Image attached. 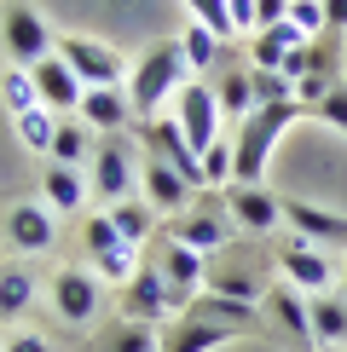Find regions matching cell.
<instances>
[{
  "label": "cell",
  "instance_id": "cell-32",
  "mask_svg": "<svg viewBox=\"0 0 347 352\" xmlns=\"http://www.w3.org/2000/svg\"><path fill=\"white\" fill-rule=\"evenodd\" d=\"M231 162H238V151H231V139H214L209 151H202V179H209V190L231 185Z\"/></svg>",
  "mask_w": 347,
  "mask_h": 352
},
{
  "label": "cell",
  "instance_id": "cell-3",
  "mask_svg": "<svg viewBox=\"0 0 347 352\" xmlns=\"http://www.w3.org/2000/svg\"><path fill=\"white\" fill-rule=\"evenodd\" d=\"M168 237L185 243V248H197V254H220V248H231V208H226V197L220 190H197L191 208L168 219Z\"/></svg>",
  "mask_w": 347,
  "mask_h": 352
},
{
  "label": "cell",
  "instance_id": "cell-18",
  "mask_svg": "<svg viewBox=\"0 0 347 352\" xmlns=\"http://www.w3.org/2000/svg\"><path fill=\"white\" fill-rule=\"evenodd\" d=\"M226 208H231V219H238L243 231H272V226L284 219V202L272 197L266 185H231Z\"/></svg>",
  "mask_w": 347,
  "mask_h": 352
},
{
  "label": "cell",
  "instance_id": "cell-7",
  "mask_svg": "<svg viewBox=\"0 0 347 352\" xmlns=\"http://www.w3.org/2000/svg\"><path fill=\"white\" fill-rule=\"evenodd\" d=\"M0 47H6V58L12 64H41V58H52V29H47V18H41L35 6H23V0H12L6 6V18H0Z\"/></svg>",
  "mask_w": 347,
  "mask_h": 352
},
{
  "label": "cell",
  "instance_id": "cell-33",
  "mask_svg": "<svg viewBox=\"0 0 347 352\" xmlns=\"http://www.w3.org/2000/svg\"><path fill=\"white\" fill-rule=\"evenodd\" d=\"M289 23L301 29V41H318V35H330L324 0H289Z\"/></svg>",
  "mask_w": 347,
  "mask_h": 352
},
{
  "label": "cell",
  "instance_id": "cell-23",
  "mask_svg": "<svg viewBox=\"0 0 347 352\" xmlns=\"http://www.w3.org/2000/svg\"><path fill=\"white\" fill-rule=\"evenodd\" d=\"M52 162L58 168H81V162H93V127L81 122H70V116H58V139H52Z\"/></svg>",
  "mask_w": 347,
  "mask_h": 352
},
{
  "label": "cell",
  "instance_id": "cell-34",
  "mask_svg": "<svg viewBox=\"0 0 347 352\" xmlns=\"http://www.w3.org/2000/svg\"><path fill=\"white\" fill-rule=\"evenodd\" d=\"M110 352H156L151 324H122V329H116V341H110Z\"/></svg>",
  "mask_w": 347,
  "mask_h": 352
},
{
  "label": "cell",
  "instance_id": "cell-14",
  "mask_svg": "<svg viewBox=\"0 0 347 352\" xmlns=\"http://www.w3.org/2000/svg\"><path fill=\"white\" fill-rule=\"evenodd\" d=\"M139 197L151 202V208L162 214V219H174V214H185V208H191V197H197V190L185 185L168 162H151V156H145V162H139Z\"/></svg>",
  "mask_w": 347,
  "mask_h": 352
},
{
  "label": "cell",
  "instance_id": "cell-39",
  "mask_svg": "<svg viewBox=\"0 0 347 352\" xmlns=\"http://www.w3.org/2000/svg\"><path fill=\"white\" fill-rule=\"evenodd\" d=\"M324 18H330V29L341 35V29H347V0H324Z\"/></svg>",
  "mask_w": 347,
  "mask_h": 352
},
{
  "label": "cell",
  "instance_id": "cell-12",
  "mask_svg": "<svg viewBox=\"0 0 347 352\" xmlns=\"http://www.w3.org/2000/svg\"><path fill=\"white\" fill-rule=\"evenodd\" d=\"M29 76H35V93H41V104H47L52 116H70V110H81V93H87V81L76 76V69L64 64V58H41V64H29Z\"/></svg>",
  "mask_w": 347,
  "mask_h": 352
},
{
  "label": "cell",
  "instance_id": "cell-31",
  "mask_svg": "<svg viewBox=\"0 0 347 352\" xmlns=\"http://www.w3.org/2000/svg\"><path fill=\"white\" fill-rule=\"evenodd\" d=\"M249 81H255V104H289V98H295V81H289L284 69H249Z\"/></svg>",
  "mask_w": 347,
  "mask_h": 352
},
{
  "label": "cell",
  "instance_id": "cell-20",
  "mask_svg": "<svg viewBox=\"0 0 347 352\" xmlns=\"http://www.w3.org/2000/svg\"><path fill=\"white\" fill-rule=\"evenodd\" d=\"M295 47H307V41H301V29L289 23V18L278 29H260L255 47H249V69H284V58L295 52Z\"/></svg>",
  "mask_w": 347,
  "mask_h": 352
},
{
  "label": "cell",
  "instance_id": "cell-6",
  "mask_svg": "<svg viewBox=\"0 0 347 352\" xmlns=\"http://www.w3.org/2000/svg\"><path fill=\"white\" fill-rule=\"evenodd\" d=\"M52 52L64 58L87 87H122L127 69H134V64H122V52H116V47H105V41H93V35H58Z\"/></svg>",
  "mask_w": 347,
  "mask_h": 352
},
{
  "label": "cell",
  "instance_id": "cell-16",
  "mask_svg": "<svg viewBox=\"0 0 347 352\" xmlns=\"http://www.w3.org/2000/svg\"><path fill=\"white\" fill-rule=\"evenodd\" d=\"M162 312H168L162 266H139L134 283H122V318H127V324H156Z\"/></svg>",
  "mask_w": 347,
  "mask_h": 352
},
{
  "label": "cell",
  "instance_id": "cell-10",
  "mask_svg": "<svg viewBox=\"0 0 347 352\" xmlns=\"http://www.w3.org/2000/svg\"><path fill=\"white\" fill-rule=\"evenodd\" d=\"M266 318L284 329V341L295 346V352H318L313 312H307V300H301L295 283H272V289H266V300H260V324H266Z\"/></svg>",
  "mask_w": 347,
  "mask_h": 352
},
{
  "label": "cell",
  "instance_id": "cell-8",
  "mask_svg": "<svg viewBox=\"0 0 347 352\" xmlns=\"http://www.w3.org/2000/svg\"><path fill=\"white\" fill-rule=\"evenodd\" d=\"M220 98H214V87L209 81H185L180 87V98H174V122H180V133H185V144L202 156L214 139H220Z\"/></svg>",
  "mask_w": 347,
  "mask_h": 352
},
{
  "label": "cell",
  "instance_id": "cell-19",
  "mask_svg": "<svg viewBox=\"0 0 347 352\" xmlns=\"http://www.w3.org/2000/svg\"><path fill=\"white\" fill-rule=\"evenodd\" d=\"M238 329H226V324H202V318H185L180 312V324L168 329V341L162 352H214V346H226Z\"/></svg>",
  "mask_w": 347,
  "mask_h": 352
},
{
  "label": "cell",
  "instance_id": "cell-25",
  "mask_svg": "<svg viewBox=\"0 0 347 352\" xmlns=\"http://www.w3.org/2000/svg\"><path fill=\"white\" fill-rule=\"evenodd\" d=\"M29 300H35V277H29V266H0V318H23Z\"/></svg>",
  "mask_w": 347,
  "mask_h": 352
},
{
  "label": "cell",
  "instance_id": "cell-24",
  "mask_svg": "<svg viewBox=\"0 0 347 352\" xmlns=\"http://www.w3.org/2000/svg\"><path fill=\"white\" fill-rule=\"evenodd\" d=\"M307 312H313V335H318V346L347 341V300H341V295H307Z\"/></svg>",
  "mask_w": 347,
  "mask_h": 352
},
{
  "label": "cell",
  "instance_id": "cell-11",
  "mask_svg": "<svg viewBox=\"0 0 347 352\" xmlns=\"http://www.w3.org/2000/svg\"><path fill=\"white\" fill-rule=\"evenodd\" d=\"M278 272H284V283H295L301 295H324L330 283H336V266H330V254L318 243H307V237H289L284 248H278Z\"/></svg>",
  "mask_w": 347,
  "mask_h": 352
},
{
  "label": "cell",
  "instance_id": "cell-1",
  "mask_svg": "<svg viewBox=\"0 0 347 352\" xmlns=\"http://www.w3.org/2000/svg\"><path fill=\"white\" fill-rule=\"evenodd\" d=\"M307 116V104H255L249 116L238 122V139H231V151H238V162H231V185H260L266 179V156L272 144H278L289 127Z\"/></svg>",
  "mask_w": 347,
  "mask_h": 352
},
{
  "label": "cell",
  "instance_id": "cell-36",
  "mask_svg": "<svg viewBox=\"0 0 347 352\" xmlns=\"http://www.w3.org/2000/svg\"><path fill=\"white\" fill-rule=\"evenodd\" d=\"M0 352H52V341L35 335V329H12L6 341H0Z\"/></svg>",
  "mask_w": 347,
  "mask_h": 352
},
{
  "label": "cell",
  "instance_id": "cell-21",
  "mask_svg": "<svg viewBox=\"0 0 347 352\" xmlns=\"http://www.w3.org/2000/svg\"><path fill=\"white\" fill-rule=\"evenodd\" d=\"M41 197H47L58 214H81V208H87V197H93V185H87L76 168H58V162H52V168H47V179H41Z\"/></svg>",
  "mask_w": 347,
  "mask_h": 352
},
{
  "label": "cell",
  "instance_id": "cell-4",
  "mask_svg": "<svg viewBox=\"0 0 347 352\" xmlns=\"http://www.w3.org/2000/svg\"><path fill=\"white\" fill-rule=\"evenodd\" d=\"M93 197L105 202V208H116V202H127L134 197V185H139V151L127 144V133H105L93 144Z\"/></svg>",
  "mask_w": 347,
  "mask_h": 352
},
{
  "label": "cell",
  "instance_id": "cell-38",
  "mask_svg": "<svg viewBox=\"0 0 347 352\" xmlns=\"http://www.w3.org/2000/svg\"><path fill=\"white\" fill-rule=\"evenodd\" d=\"M231 23L255 35V0H231Z\"/></svg>",
  "mask_w": 347,
  "mask_h": 352
},
{
  "label": "cell",
  "instance_id": "cell-13",
  "mask_svg": "<svg viewBox=\"0 0 347 352\" xmlns=\"http://www.w3.org/2000/svg\"><path fill=\"white\" fill-rule=\"evenodd\" d=\"M6 248H18V254H47L52 237H58V226H52V214H47V202H12L6 208Z\"/></svg>",
  "mask_w": 347,
  "mask_h": 352
},
{
  "label": "cell",
  "instance_id": "cell-27",
  "mask_svg": "<svg viewBox=\"0 0 347 352\" xmlns=\"http://www.w3.org/2000/svg\"><path fill=\"white\" fill-rule=\"evenodd\" d=\"M0 98H6V110H12V116L47 110V104H41V93H35V76H29V69H18V64L0 76Z\"/></svg>",
  "mask_w": 347,
  "mask_h": 352
},
{
  "label": "cell",
  "instance_id": "cell-22",
  "mask_svg": "<svg viewBox=\"0 0 347 352\" xmlns=\"http://www.w3.org/2000/svg\"><path fill=\"white\" fill-rule=\"evenodd\" d=\"M105 214H110V226L122 231V237L134 243V248H145V243H151V237H156V219H162V214H156L145 197H139V202L127 197V202H116V208H105Z\"/></svg>",
  "mask_w": 347,
  "mask_h": 352
},
{
  "label": "cell",
  "instance_id": "cell-35",
  "mask_svg": "<svg viewBox=\"0 0 347 352\" xmlns=\"http://www.w3.org/2000/svg\"><path fill=\"white\" fill-rule=\"evenodd\" d=\"M313 116H318L324 127H336V133H347V87L336 81V87H330V98H324V104H318Z\"/></svg>",
  "mask_w": 347,
  "mask_h": 352
},
{
  "label": "cell",
  "instance_id": "cell-28",
  "mask_svg": "<svg viewBox=\"0 0 347 352\" xmlns=\"http://www.w3.org/2000/svg\"><path fill=\"white\" fill-rule=\"evenodd\" d=\"M18 139H23V151H35V156H52L58 116H52V110H29V116H18Z\"/></svg>",
  "mask_w": 347,
  "mask_h": 352
},
{
  "label": "cell",
  "instance_id": "cell-40",
  "mask_svg": "<svg viewBox=\"0 0 347 352\" xmlns=\"http://www.w3.org/2000/svg\"><path fill=\"white\" fill-rule=\"evenodd\" d=\"M336 283H341V295H347V266H341V277H336Z\"/></svg>",
  "mask_w": 347,
  "mask_h": 352
},
{
  "label": "cell",
  "instance_id": "cell-2",
  "mask_svg": "<svg viewBox=\"0 0 347 352\" xmlns=\"http://www.w3.org/2000/svg\"><path fill=\"white\" fill-rule=\"evenodd\" d=\"M185 76H191V64H185L180 41H156V47H145V58L127 69L134 122H151V116H162V104H174V98H180Z\"/></svg>",
  "mask_w": 347,
  "mask_h": 352
},
{
  "label": "cell",
  "instance_id": "cell-26",
  "mask_svg": "<svg viewBox=\"0 0 347 352\" xmlns=\"http://www.w3.org/2000/svg\"><path fill=\"white\" fill-rule=\"evenodd\" d=\"M214 98H220V110L226 116H249L255 110V81H249V64H231L226 76H220V87H214Z\"/></svg>",
  "mask_w": 347,
  "mask_h": 352
},
{
  "label": "cell",
  "instance_id": "cell-5",
  "mask_svg": "<svg viewBox=\"0 0 347 352\" xmlns=\"http://www.w3.org/2000/svg\"><path fill=\"white\" fill-rule=\"evenodd\" d=\"M134 133H139V144H145V156H151V162H168L191 190H209V179H202V156L185 144V133H180V122H174V116L134 122Z\"/></svg>",
  "mask_w": 347,
  "mask_h": 352
},
{
  "label": "cell",
  "instance_id": "cell-9",
  "mask_svg": "<svg viewBox=\"0 0 347 352\" xmlns=\"http://www.w3.org/2000/svg\"><path fill=\"white\" fill-rule=\"evenodd\" d=\"M47 295H52V312L64 318V324H76V329H87L98 318V306H105V295H98V272H81V266H58L52 283H47Z\"/></svg>",
  "mask_w": 347,
  "mask_h": 352
},
{
  "label": "cell",
  "instance_id": "cell-29",
  "mask_svg": "<svg viewBox=\"0 0 347 352\" xmlns=\"http://www.w3.org/2000/svg\"><path fill=\"white\" fill-rule=\"evenodd\" d=\"M185 12H191L214 41H231V35H238V23H231V0H185Z\"/></svg>",
  "mask_w": 347,
  "mask_h": 352
},
{
  "label": "cell",
  "instance_id": "cell-37",
  "mask_svg": "<svg viewBox=\"0 0 347 352\" xmlns=\"http://www.w3.org/2000/svg\"><path fill=\"white\" fill-rule=\"evenodd\" d=\"M289 18V0H255V35L260 29H278Z\"/></svg>",
  "mask_w": 347,
  "mask_h": 352
},
{
  "label": "cell",
  "instance_id": "cell-15",
  "mask_svg": "<svg viewBox=\"0 0 347 352\" xmlns=\"http://www.w3.org/2000/svg\"><path fill=\"white\" fill-rule=\"evenodd\" d=\"M76 116L93 133H127L134 127V98H127V87H87Z\"/></svg>",
  "mask_w": 347,
  "mask_h": 352
},
{
  "label": "cell",
  "instance_id": "cell-30",
  "mask_svg": "<svg viewBox=\"0 0 347 352\" xmlns=\"http://www.w3.org/2000/svg\"><path fill=\"white\" fill-rule=\"evenodd\" d=\"M220 47H226V41H214L202 23H191V29H185V41H180V52H185V64H191V69H214V64H220Z\"/></svg>",
  "mask_w": 347,
  "mask_h": 352
},
{
  "label": "cell",
  "instance_id": "cell-17",
  "mask_svg": "<svg viewBox=\"0 0 347 352\" xmlns=\"http://www.w3.org/2000/svg\"><path fill=\"white\" fill-rule=\"evenodd\" d=\"M284 219L295 226V237H307L318 248H347V214H330L318 202H284Z\"/></svg>",
  "mask_w": 347,
  "mask_h": 352
}]
</instances>
